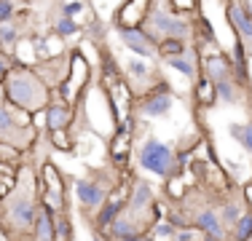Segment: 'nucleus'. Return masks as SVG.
Listing matches in <instances>:
<instances>
[{"label":"nucleus","instance_id":"1","mask_svg":"<svg viewBox=\"0 0 252 241\" xmlns=\"http://www.w3.org/2000/svg\"><path fill=\"white\" fill-rule=\"evenodd\" d=\"M38 196H35V180L30 172H22L19 185L11 188V193L0 204V225L8 241H30L38 220Z\"/></svg>","mask_w":252,"mask_h":241},{"label":"nucleus","instance_id":"30","mask_svg":"<svg viewBox=\"0 0 252 241\" xmlns=\"http://www.w3.org/2000/svg\"><path fill=\"white\" fill-rule=\"evenodd\" d=\"M0 48H3V40H0Z\"/></svg>","mask_w":252,"mask_h":241},{"label":"nucleus","instance_id":"15","mask_svg":"<svg viewBox=\"0 0 252 241\" xmlns=\"http://www.w3.org/2000/svg\"><path fill=\"white\" fill-rule=\"evenodd\" d=\"M215 89H218V99L228 102V105H236V102H242V86H239L233 78L215 83Z\"/></svg>","mask_w":252,"mask_h":241},{"label":"nucleus","instance_id":"7","mask_svg":"<svg viewBox=\"0 0 252 241\" xmlns=\"http://www.w3.org/2000/svg\"><path fill=\"white\" fill-rule=\"evenodd\" d=\"M169 110H172V89L166 86V81H161V86L140 102V113L145 118H161Z\"/></svg>","mask_w":252,"mask_h":241},{"label":"nucleus","instance_id":"20","mask_svg":"<svg viewBox=\"0 0 252 241\" xmlns=\"http://www.w3.org/2000/svg\"><path fill=\"white\" fill-rule=\"evenodd\" d=\"M164 62L169 64L172 70L183 72L185 78H196V75H199V67H196V62H190V59L185 57V54H183V57H172V59H164Z\"/></svg>","mask_w":252,"mask_h":241},{"label":"nucleus","instance_id":"29","mask_svg":"<svg viewBox=\"0 0 252 241\" xmlns=\"http://www.w3.org/2000/svg\"><path fill=\"white\" fill-rule=\"evenodd\" d=\"M92 241H105V239H102V236H94V239H92Z\"/></svg>","mask_w":252,"mask_h":241},{"label":"nucleus","instance_id":"10","mask_svg":"<svg viewBox=\"0 0 252 241\" xmlns=\"http://www.w3.org/2000/svg\"><path fill=\"white\" fill-rule=\"evenodd\" d=\"M225 14H228L233 32L244 40H252V11L247 8V3H228Z\"/></svg>","mask_w":252,"mask_h":241},{"label":"nucleus","instance_id":"22","mask_svg":"<svg viewBox=\"0 0 252 241\" xmlns=\"http://www.w3.org/2000/svg\"><path fill=\"white\" fill-rule=\"evenodd\" d=\"M54 241H73V225L67 214H57L54 220Z\"/></svg>","mask_w":252,"mask_h":241},{"label":"nucleus","instance_id":"18","mask_svg":"<svg viewBox=\"0 0 252 241\" xmlns=\"http://www.w3.org/2000/svg\"><path fill=\"white\" fill-rule=\"evenodd\" d=\"M228 241H252V212H244L239 222L231 228V239Z\"/></svg>","mask_w":252,"mask_h":241},{"label":"nucleus","instance_id":"3","mask_svg":"<svg viewBox=\"0 0 252 241\" xmlns=\"http://www.w3.org/2000/svg\"><path fill=\"white\" fill-rule=\"evenodd\" d=\"M145 32L151 35V40L158 46V40L175 38V40H185L190 38V22L185 16L172 14L169 3H151L148 5V19H145Z\"/></svg>","mask_w":252,"mask_h":241},{"label":"nucleus","instance_id":"26","mask_svg":"<svg viewBox=\"0 0 252 241\" xmlns=\"http://www.w3.org/2000/svg\"><path fill=\"white\" fill-rule=\"evenodd\" d=\"M16 38H19V30H16L14 24H3V27H0V40H3V46H14Z\"/></svg>","mask_w":252,"mask_h":241},{"label":"nucleus","instance_id":"11","mask_svg":"<svg viewBox=\"0 0 252 241\" xmlns=\"http://www.w3.org/2000/svg\"><path fill=\"white\" fill-rule=\"evenodd\" d=\"M126 198H129V196H126ZM126 198H113L110 196L105 204H102V209L94 214V225H97V231H105V228L110 231L113 222L126 212Z\"/></svg>","mask_w":252,"mask_h":241},{"label":"nucleus","instance_id":"24","mask_svg":"<svg viewBox=\"0 0 252 241\" xmlns=\"http://www.w3.org/2000/svg\"><path fill=\"white\" fill-rule=\"evenodd\" d=\"M57 35H62V38H70V35H75L78 32V24L73 22V19H67V16H62V19L57 22Z\"/></svg>","mask_w":252,"mask_h":241},{"label":"nucleus","instance_id":"14","mask_svg":"<svg viewBox=\"0 0 252 241\" xmlns=\"http://www.w3.org/2000/svg\"><path fill=\"white\" fill-rule=\"evenodd\" d=\"M204 72H207V81H212V83L233 78V67L225 57H209L207 62H204Z\"/></svg>","mask_w":252,"mask_h":241},{"label":"nucleus","instance_id":"31","mask_svg":"<svg viewBox=\"0 0 252 241\" xmlns=\"http://www.w3.org/2000/svg\"><path fill=\"white\" fill-rule=\"evenodd\" d=\"M0 233H3V225H0Z\"/></svg>","mask_w":252,"mask_h":241},{"label":"nucleus","instance_id":"27","mask_svg":"<svg viewBox=\"0 0 252 241\" xmlns=\"http://www.w3.org/2000/svg\"><path fill=\"white\" fill-rule=\"evenodd\" d=\"M16 14V3H8V0H0V27L3 24H11Z\"/></svg>","mask_w":252,"mask_h":241},{"label":"nucleus","instance_id":"2","mask_svg":"<svg viewBox=\"0 0 252 241\" xmlns=\"http://www.w3.org/2000/svg\"><path fill=\"white\" fill-rule=\"evenodd\" d=\"M5 99L22 113H38L51 105V94L40 72L30 67H16L5 75Z\"/></svg>","mask_w":252,"mask_h":241},{"label":"nucleus","instance_id":"8","mask_svg":"<svg viewBox=\"0 0 252 241\" xmlns=\"http://www.w3.org/2000/svg\"><path fill=\"white\" fill-rule=\"evenodd\" d=\"M193 228L201 231L209 241H223L225 239V228H223V222H220V214L209 207H204L193 214Z\"/></svg>","mask_w":252,"mask_h":241},{"label":"nucleus","instance_id":"12","mask_svg":"<svg viewBox=\"0 0 252 241\" xmlns=\"http://www.w3.org/2000/svg\"><path fill=\"white\" fill-rule=\"evenodd\" d=\"M70 120H73L70 105H64V102H54V105L46 107V123H49L51 131H64L70 126Z\"/></svg>","mask_w":252,"mask_h":241},{"label":"nucleus","instance_id":"9","mask_svg":"<svg viewBox=\"0 0 252 241\" xmlns=\"http://www.w3.org/2000/svg\"><path fill=\"white\" fill-rule=\"evenodd\" d=\"M121 32V40L126 48L137 54L140 59H151L156 57V43L151 40V35L145 32V27H137V30H118Z\"/></svg>","mask_w":252,"mask_h":241},{"label":"nucleus","instance_id":"25","mask_svg":"<svg viewBox=\"0 0 252 241\" xmlns=\"http://www.w3.org/2000/svg\"><path fill=\"white\" fill-rule=\"evenodd\" d=\"M175 233H177V228L172 225V222H166V220L158 222V225H153V236L156 239H169L172 241V239H175Z\"/></svg>","mask_w":252,"mask_h":241},{"label":"nucleus","instance_id":"4","mask_svg":"<svg viewBox=\"0 0 252 241\" xmlns=\"http://www.w3.org/2000/svg\"><path fill=\"white\" fill-rule=\"evenodd\" d=\"M137 164H140V169L156 174V177H169L177 169L175 148L156 140V137H145L140 142V148H137Z\"/></svg>","mask_w":252,"mask_h":241},{"label":"nucleus","instance_id":"19","mask_svg":"<svg viewBox=\"0 0 252 241\" xmlns=\"http://www.w3.org/2000/svg\"><path fill=\"white\" fill-rule=\"evenodd\" d=\"M126 72L134 78V83H142V81H148V75H151V64H148L145 59H140V57H129L126 59Z\"/></svg>","mask_w":252,"mask_h":241},{"label":"nucleus","instance_id":"13","mask_svg":"<svg viewBox=\"0 0 252 241\" xmlns=\"http://www.w3.org/2000/svg\"><path fill=\"white\" fill-rule=\"evenodd\" d=\"M0 140H3V142H14V145L22 142V126L16 123L14 113H11L3 102H0Z\"/></svg>","mask_w":252,"mask_h":241},{"label":"nucleus","instance_id":"23","mask_svg":"<svg viewBox=\"0 0 252 241\" xmlns=\"http://www.w3.org/2000/svg\"><path fill=\"white\" fill-rule=\"evenodd\" d=\"M218 214H220L223 228H233V225L239 222V217H242V204L228 201V204H223V212H218Z\"/></svg>","mask_w":252,"mask_h":241},{"label":"nucleus","instance_id":"16","mask_svg":"<svg viewBox=\"0 0 252 241\" xmlns=\"http://www.w3.org/2000/svg\"><path fill=\"white\" fill-rule=\"evenodd\" d=\"M196 102H199L201 107H212L215 102H218V89H215L212 81H207V78H201L199 83H196Z\"/></svg>","mask_w":252,"mask_h":241},{"label":"nucleus","instance_id":"21","mask_svg":"<svg viewBox=\"0 0 252 241\" xmlns=\"http://www.w3.org/2000/svg\"><path fill=\"white\" fill-rule=\"evenodd\" d=\"M228 134L233 137L239 145H242L244 150H250L252 153V123L250 126H242V123H231V129H228Z\"/></svg>","mask_w":252,"mask_h":241},{"label":"nucleus","instance_id":"32","mask_svg":"<svg viewBox=\"0 0 252 241\" xmlns=\"http://www.w3.org/2000/svg\"><path fill=\"white\" fill-rule=\"evenodd\" d=\"M207 241H209V239H207Z\"/></svg>","mask_w":252,"mask_h":241},{"label":"nucleus","instance_id":"5","mask_svg":"<svg viewBox=\"0 0 252 241\" xmlns=\"http://www.w3.org/2000/svg\"><path fill=\"white\" fill-rule=\"evenodd\" d=\"M73 193H75L78 204H81L83 209H89V212H99L102 204H105L107 198H110V193H113V182L107 177H102V174L81 177V180H75Z\"/></svg>","mask_w":252,"mask_h":241},{"label":"nucleus","instance_id":"28","mask_svg":"<svg viewBox=\"0 0 252 241\" xmlns=\"http://www.w3.org/2000/svg\"><path fill=\"white\" fill-rule=\"evenodd\" d=\"M81 11H83V3H62V16H67V19H73Z\"/></svg>","mask_w":252,"mask_h":241},{"label":"nucleus","instance_id":"17","mask_svg":"<svg viewBox=\"0 0 252 241\" xmlns=\"http://www.w3.org/2000/svg\"><path fill=\"white\" fill-rule=\"evenodd\" d=\"M185 51H188V46H185V40H175V38H166V40H158V46H156V54H158L161 59L183 57Z\"/></svg>","mask_w":252,"mask_h":241},{"label":"nucleus","instance_id":"6","mask_svg":"<svg viewBox=\"0 0 252 241\" xmlns=\"http://www.w3.org/2000/svg\"><path fill=\"white\" fill-rule=\"evenodd\" d=\"M151 209H156L153 188L145 182V180H140V182L134 185V190L129 193V198H126V212L124 214L129 217L142 233H145L148 222H151Z\"/></svg>","mask_w":252,"mask_h":241}]
</instances>
